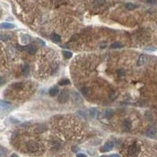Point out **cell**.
<instances>
[{
    "label": "cell",
    "instance_id": "83f0119b",
    "mask_svg": "<svg viewBox=\"0 0 157 157\" xmlns=\"http://www.w3.org/2000/svg\"><path fill=\"white\" fill-rule=\"evenodd\" d=\"M77 157H87V156L86 154H83V153H78Z\"/></svg>",
    "mask_w": 157,
    "mask_h": 157
},
{
    "label": "cell",
    "instance_id": "d6986e66",
    "mask_svg": "<svg viewBox=\"0 0 157 157\" xmlns=\"http://www.w3.org/2000/svg\"><path fill=\"white\" fill-rule=\"evenodd\" d=\"M8 151L6 148L0 146V157H6Z\"/></svg>",
    "mask_w": 157,
    "mask_h": 157
},
{
    "label": "cell",
    "instance_id": "8992f818",
    "mask_svg": "<svg viewBox=\"0 0 157 157\" xmlns=\"http://www.w3.org/2000/svg\"><path fill=\"white\" fill-rule=\"evenodd\" d=\"M24 83L23 82H16L11 84V88L14 90H21L24 88Z\"/></svg>",
    "mask_w": 157,
    "mask_h": 157
},
{
    "label": "cell",
    "instance_id": "1f68e13d",
    "mask_svg": "<svg viewBox=\"0 0 157 157\" xmlns=\"http://www.w3.org/2000/svg\"><path fill=\"white\" fill-rule=\"evenodd\" d=\"M10 157H20L18 154H16V153H13L10 155Z\"/></svg>",
    "mask_w": 157,
    "mask_h": 157
},
{
    "label": "cell",
    "instance_id": "d6a6232c",
    "mask_svg": "<svg viewBox=\"0 0 157 157\" xmlns=\"http://www.w3.org/2000/svg\"><path fill=\"white\" fill-rule=\"evenodd\" d=\"M100 157H107V156H105V155H102V156H100Z\"/></svg>",
    "mask_w": 157,
    "mask_h": 157
},
{
    "label": "cell",
    "instance_id": "7a4b0ae2",
    "mask_svg": "<svg viewBox=\"0 0 157 157\" xmlns=\"http://www.w3.org/2000/svg\"><path fill=\"white\" fill-rule=\"evenodd\" d=\"M141 150V147L138 144H133L128 147L127 148V153L130 156H135L138 154V152Z\"/></svg>",
    "mask_w": 157,
    "mask_h": 157
},
{
    "label": "cell",
    "instance_id": "8fae6325",
    "mask_svg": "<svg viewBox=\"0 0 157 157\" xmlns=\"http://www.w3.org/2000/svg\"><path fill=\"white\" fill-rule=\"evenodd\" d=\"M123 128L125 129V130H130V128H131V121L128 119H125L124 121H123Z\"/></svg>",
    "mask_w": 157,
    "mask_h": 157
},
{
    "label": "cell",
    "instance_id": "6da1fadb",
    "mask_svg": "<svg viewBox=\"0 0 157 157\" xmlns=\"http://www.w3.org/2000/svg\"><path fill=\"white\" fill-rule=\"evenodd\" d=\"M27 150L31 153H37L40 151V145L35 142V141H30L27 143Z\"/></svg>",
    "mask_w": 157,
    "mask_h": 157
},
{
    "label": "cell",
    "instance_id": "484cf974",
    "mask_svg": "<svg viewBox=\"0 0 157 157\" xmlns=\"http://www.w3.org/2000/svg\"><path fill=\"white\" fill-rule=\"evenodd\" d=\"M0 39H2L3 41H6L9 39V36L6 35H0Z\"/></svg>",
    "mask_w": 157,
    "mask_h": 157
},
{
    "label": "cell",
    "instance_id": "4fadbf2b",
    "mask_svg": "<svg viewBox=\"0 0 157 157\" xmlns=\"http://www.w3.org/2000/svg\"><path fill=\"white\" fill-rule=\"evenodd\" d=\"M58 92H59V90L57 86H54V87L49 89V94L51 97H54L57 94H58Z\"/></svg>",
    "mask_w": 157,
    "mask_h": 157
},
{
    "label": "cell",
    "instance_id": "9a60e30c",
    "mask_svg": "<svg viewBox=\"0 0 157 157\" xmlns=\"http://www.w3.org/2000/svg\"><path fill=\"white\" fill-rule=\"evenodd\" d=\"M97 115H98V111L97 109L92 108L90 109V115L91 116L92 118H97Z\"/></svg>",
    "mask_w": 157,
    "mask_h": 157
},
{
    "label": "cell",
    "instance_id": "cb8c5ba5",
    "mask_svg": "<svg viewBox=\"0 0 157 157\" xmlns=\"http://www.w3.org/2000/svg\"><path fill=\"white\" fill-rule=\"evenodd\" d=\"M77 112H78V114H79V115H81V116H82V118H84V119L86 118V112H85L84 111H81V110H79V111H78Z\"/></svg>",
    "mask_w": 157,
    "mask_h": 157
},
{
    "label": "cell",
    "instance_id": "e0dca14e",
    "mask_svg": "<svg viewBox=\"0 0 157 157\" xmlns=\"http://www.w3.org/2000/svg\"><path fill=\"white\" fill-rule=\"evenodd\" d=\"M70 83H71V82H70L69 79H61V80L59 81L58 85H59V86H64L69 85Z\"/></svg>",
    "mask_w": 157,
    "mask_h": 157
},
{
    "label": "cell",
    "instance_id": "7402d4cb",
    "mask_svg": "<svg viewBox=\"0 0 157 157\" xmlns=\"http://www.w3.org/2000/svg\"><path fill=\"white\" fill-rule=\"evenodd\" d=\"M122 46H123V45L119 42H115L112 44H111L112 49H119V48H121Z\"/></svg>",
    "mask_w": 157,
    "mask_h": 157
},
{
    "label": "cell",
    "instance_id": "30bf717a",
    "mask_svg": "<svg viewBox=\"0 0 157 157\" xmlns=\"http://www.w3.org/2000/svg\"><path fill=\"white\" fill-rule=\"evenodd\" d=\"M25 49L27 50V52L31 55H34L37 51L36 47L34 46H28L25 47Z\"/></svg>",
    "mask_w": 157,
    "mask_h": 157
},
{
    "label": "cell",
    "instance_id": "4316f807",
    "mask_svg": "<svg viewBox=\"0 0 157 157\" xmlns=\"http://www.w3.org/2000/svg\"><path fill=\"white\" fill-rule=\"evenodd\" d=\"M36 41H37V42H38L39 43H41V45H42V46H45V43L43 42V41L42 39H36Z\"/></svg>",
    "mask_w": 157,
    "mask_h": 157
},
{
    "label": "cell",
    "instance_id": "277c9868",
    "mask_svg": "<svg viewBox=\"0 0 157 157\" xmlns=\"http://www.w3.org/2000/svg\"><path fill=\"white\" fill-rule=\"evenodd\" d=\"M71 96H72V101L73 102L76 104H81L83 102V100H82V97L80 96V94H79L76 91H72L71 93Z\"/></svg>",
    "mask_w": 157,
    "mask_h": 157
},
{
    "label": "cell",
    "instance_id": "7c38bea8",
    "mask_svg": "<svg viewBox=\"0 0 157 157\" xmlns=\"http://www.w3.org/2000/svg\"><path fill=\"white\" fill-rule=\"evenodd\" d=\"M11 106V104L10 102H7L5 101H0V109H7Z\"/></svg>",
    "mask_w": 157,
    "mask_h": 157
},
{
    "label": "cell",
    "instance_id": "3957f363",
    "mask_svg": "<svg viewBox=\"0 0 157 157\" xmlns=\"http://www.w3.org/2000/svg\"><path fill=\"white\" fill-rule=\"evenodd\" d=\"M69 97H70L69 93L67 91V90H63V91H61L60 93V94L58 95L57 101H58V102L61 104H64V103H66L69 100Z\"/></svg>",
    "mask_w": 157,
    "mask_h": 157
},
{
    "label": "cell",
    "instance_id": "2e32d148",
    "mask_svg": "<svg viewBox=\"0 0 157 157\" xmlns=\"http://www.w3.org/2000/svg\"><path fill=\"white\" fill-rule=\"evenodd\" d=\"M51 39L55 43H60L61 42V36L59 35L56 34V33H53L51 35Z\"/></svg>",
    "mask_w": 157,
    "mask_h": 157
},
{
    "label": "cell",
    "instance_id": "4dcf8cb0",
    "mask_svg": "<svg viewBox=\"0 0 157 157\" xmlns=\"http://www.w3.org/2000/svg\"><path fill=\"white\" fill-rule=\"evenodd\" d=\"M109 157H120L118 154H112L111 155H109Z\"/></svg>",
    "mask_w": 157,
    "mask_h": 157
},
{
    "label": "cell",
    "instance_id": "9c48e42d",
    "mask_svg": "<svg viewBox=\"0 0 157 157\" xmlns=\"http://www.w3.org/2000/svg\"><path fill=\"white\" fill-rule=\"evenodd\" d=\"M146 62V56L145 54H141L137 60V66H142L145 64Z\"/></svg>",
    "mask_w": 157,
    "mask_h": 157
},
{
    "label": "cell",
    "instance_id": "ac0fdd59",
    "mask_svg": "<svg viewBox=\"0 0 157 157\" xmlns=\"http://www.w3.org/2000/svg\"><path fill=\"white\" fill-rule=\"evenodd\" d=\"M22 73L24 74V76H27L28 75L29 73V66L27 64H24L22 67Z\"/></svg>",
    "mask_w": 157,
    "mask_h": 157
},
{
    "label": "cell",
    "instance_id": "f546056e",
    "mask_svg": "<svg viewBox=\"0 0 157 157\" xmlns=\"http://www.w3.org/2000/svg\"><path fill=\"white\" fill-rule=\"evenodd\" d=\"M3 83H4V80H3V79L1 76H0V86H2Z\"/></svg>",
    "mask_w": 157,
    "mask_h": 157
},
{
    "label": "cell",
    "instance_id": "52a82bcc",
    "mask_svg": "<svg viewBox=\"0 0 157 157\" xmlns=\"http://www.w3.org/2000/svg\"><path fill=\"white\" fill-rule=\"evenodd\" d=\"M14 28H15V25L11 23L3 22V23L0 24V29H13Z\"/></svg>",
    "mask_w": 157,
    "mask_h": 157
},
{
    "label": "cell",
    "instance_id": "603a6c76",
    "mask_svg": "<svg viewBox=\"0 0 157 157\" xmlns=\"http://www.w3.org/2000/svg\"><path fill=\"white\" fill-rule=\"evenodd\" d=\"M113 114H114V113H113V111L111 110V109H107V110L105 111V113H104L106 118H108V119L111 118L112 115H113Z\"/></svg>",
    "mask_w": 157,
    "mask_h": 157
},
{
    "label": "cell",
    "instance_id": "44dd1931",
    "mask_svg": "<svg viewBox=\"0 0 157 157\" xmlns=\"http://www.w3.org/2000/svg\"><path fill=\"white\" fill-rule=\"evenodd\" d=\"M62 54L63 56L65 57L66 59H69L72 57V53L69 52V51H66V50H63L62 51Z\"/></svg>",
    "mask_w": 157,
    "mask_h": 157
},
{
    "label": "cell",
    "instance_id": "ffe728a7",
    "mask_svg": "<svg viewBox=\"0 0 157 157\" xmlns=\"http://www.w3.org/2000/svg\"><path fill=\"white\" fill-rule=\"evenodd\" d=\"M126 8L129 10H133L137 8V5L134 4V3H128L126 4Z\"/></svg>",
    "mask_w": 157,
    "mask_h": 157
},
{
    "label": "cell",
    "instance_id": "5bb4252c",
    "mask_svg": "<svg viewBox=\"0 0 157 157\" xmlns=\"http://www.w3.org/2000/svg\"><path fill=\"white\" fill-rule=\"evenodd\" d=\"M30 39H31V37L28 35H25V34L22 35V36H21V43L23 44H27L30 41Z\"/></svg>",
    "mask_w": 157,
    "mask_h": 157
},
{
    "label": "cell",
    "instance_id": "f1b7e54d",
    "mask_svg": "<svg viewBox=\"0 0 157 157\" xmlns=\"http://www.w3.org/2000/svg\"><path fill=\"white\" fill-rule=\"evenodd\" d=\"M78 150H79V148H78V147H73V148H72V151H73V152H76Z\"/></svg>",
    "mask_w": 157,
    "mask_h": 157
},
{
    "label": "cell",
    "instance_id": "5b68a950",
    "mask_svg": "<svg viewBox=\"0 0 157 157\" xmlns=\"http://www.w3.org/2000/svg\"><path fill=\"white\" fill-rule=\"evenodd\" d=\"M114 147V145L112 142H107L101 148H100V151L101 152H109L111 151Z\"/></svg>",
    "mask_w": 157,
    "mask_h": 157
},
{
    "label": "cell",
    "instance_id": "d4e9b609",
    "mask_svg": "<svg viewBox=\"0 0 157 157\" xmlns=\"http://www.w3.org/2000/svg\"><path fill=\"white\" fill-rule=\"evenodd\" d=\"M88 91H89V90L86 87H83L81 90V92H82V94H83V95H86L88 94Z\"/></svg>",
    "mask_w": 157,
    "mask_h": 157
},
{
    "label": "cell",
    "instance_id": "ba28073f",
    "mask_svg": "<svg viewBox=\"0 0 157 157\" xmlns=\"http://www.w3.org/2000/svg\"><path fill=\"white\" fill-rule=\"evenodd\" d=\"M156 132H157L156 128L154 127H149V128H148V129L146 130L145 134H146V136H148V137H153V136L156 134Z\"/></svg>",
    "mask_w": 157,
    "mask_h": 157
}]
</instances>
